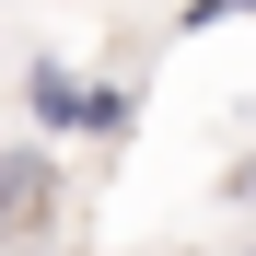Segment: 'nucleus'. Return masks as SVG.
Returning <instances> with one entry per match:
<instances>
[{
    "label": "nucleus",
    "mask_w": 256,
    "mask_h": 256,
    "mask_svg": "<svg viewBox=\"0 0 256 256\" xmlns=\"http://www.w3.org/2000/svg\"><path fill=\"white\" fill-rule=\"evenodd\" d=\"M58 198H70V186H58V163L35 152V140L0 152V256H35V233L58 222Z\"/></svg>",
    "instance_id": "f257e3e1"
},
{
    "label": "nucleus",
    "mask_w": 256,
    "mask_h": 256,
    "mask_svg": "<svg viewBox=\"0 0 256 256\" xmlns=\"http://www.w3.org/2000/svg\"><path fill=\"white\" fill-rule=\"evenodd\" d=\"M82 105H94V82L70 58H24V116L35 128H82Z\"/></svg>",
    "instance_id": "f03ea898"
},
{
    "label": "nucleus",
    "mask_w": 256,
    "mask_h": 256,
    "mask_svg": "<svg viewBox=\"0 0 256 256\" xmlns=\"http://www.w3.org/2000/svg\"><path fill=\"white\" fill-rule=\"evenodd\" d=\"M140 128V94L128 82H94V105H82V140H128Z\"/></svg>",
    "instance_id": "7ed1b4c3"
},
{
    "label": "nucleus",
    "mask_w": 256,
    "mask_h": 256,
    "mask_svg": "<svg viewBox=\"0 0 256 256\" xmlns=\"http://www.w3.org/2000/svg\"><path fill=\"white\" fill-rule=\"evenodd\" d=\"M222 198H233V210H256V152H244L233 175H222Z\"/></svg>",
    "instance_id": "20e7f679"
},
{
    "label": "nucleus",
    "mask_w": 256,
    "mask_h": 256,
    "mask_svg": "<svg viewBox=\"0 0 256 256\" xmlns=\"http://www.w3.org/2000/svg\"><path fill=\"white\" fill-rule=\"evenodd\" d=\"M233 12H256V0H186V24H233Z\"/></svg>",
    "instance_id": "39448f33"
},
{
    "label": "nucleus",
    "mask_w": 256,
    "mask_h": 256,
    "mask_svg": "<svg viewBox=\"0 0 256 256\" xmlns=\"http://www.w3.org/2000/svg\"><path fill=\"white\" fill-rule=\"evenodd\" d=\"M35 256H58V244H35Z\"/></svg>",
    "instance_id": "423d86ee"
}]
</instances>
